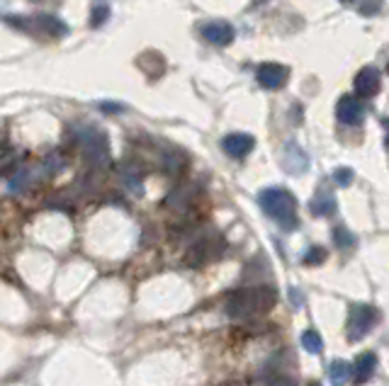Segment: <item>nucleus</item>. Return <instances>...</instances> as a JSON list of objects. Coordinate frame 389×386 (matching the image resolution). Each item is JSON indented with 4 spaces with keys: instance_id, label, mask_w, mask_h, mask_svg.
Returning a JSON list of instances; mask_svg holds the SVG:
<instances>
[{
    "instance_id": "nucleus-1",
    "label": "nucleus",
    "mask_w": 389,
    "mask_h": 386,
    "mask_svg": "<svg viewBox=\"0 0 389 386\" xmlns=\"http://www.w3.org/2000/svg\"><path fill=\"white\" fill-rule=\"evenodd\" d=\"M278 304V289L273 284L241 287L226 296V314L234 321H251L268 314Z\"/></svg>"
},
{
    "instance_id": "nucleus-2",
    "label": "nucleus",
    "mask_w": 389,
    "mask_h": 386,
    "mask_svg": "<svg viewBox=\"0 0 389 386\" xmlns=\"http://www.w3.org/2000/svg\"><path fill=\"white\" fill-rule=\"evenodd\" d=\"M258 202L265 214L278 221V226L283 231H294L299 226L297 200H294L292 192L283 190V187H268V190H263L258 195Z\"/></svg>"
},
{
    "instance_id": "nucleus-3",
    "label": "nucleus",
    "mask_w": 389,
    "mask_h": 386,
    "mask_svg": "<svg viewBox=\"0 0 389 386\" xmlns=\"http://www.w3.org/2000/svg\"><path fill=\"white\" fill-rule=\"evenodd\" d=\"M221 250H224L221 236L209 231V234H202L193 241L188 255H185V262H188L190 267H200V265H205V262L214 260L216 255H221Z\"/></svg>"
},
{
    "instance_id": "nucleus-4",
    "label": "nucleus",
    "mask_w": 389,
    "mask_h": 386,
    "mask_svg": "<svg viewBox=\"0 0 389 386\" xmlns=\"http://www.w3.org/2000/svg\"><path fill=\"white\" fill-rule=\"evenodd\" d=\"M81 151L88 163L97 168H105L110 163V146H107V136L97 129H83L81 134Z\"/></svg>"
},
{
    "instance_id": "nucleus-5",
    "label": "nucleus",
    "mask_w": 389,
    "mask_h": 386,
    "mask_svg": "<svg viewBox=\"0 0 389 386\" xmlns=\"http://www.w3.org/2000/svg\"><path fill=\"white\" fill-rule=\"evenodd\" d=\"M377 319H380V311L370 304H353L351 306V323H348V340L356 343L363 340L372 328H375Z\"/></svg>"
},
{
    "instance_id": "nucleus-6",
    "label": "nucleus",
    "mask_w": 389,
    "mask_h": 386,
    "mask_svg": "<svg viewBox=\"0 0 389 386\" xmlns=\"http://www.w3.org/2000/svg\"><path fill=\"white\" fill-rule=\"evenodd\" d=\"M382 86V76L375 66H365L358 71L356 81H353V88H356V97L358 100H367V97H375L380 93Z\"/></svg>"
},
{
    "instance_id": "nucleus-7",
    "label": "nucleus",
    "mask_w": 389,
    "mask_h": 386,
    "mask_svg": "<svg viewBox=\"0 0 389 386\" xmlns=\"http://www.w3.org/2000/svg\"><path fill=\"white\" fill-rule=\"evenodd\" d=\"M258 83L265 88V90H280V88L287 83L289 78V68L283 66V63H263L255 73Z\"/></svg>"
},
{
    "instance_id": "nucleus-8",
    "label": "nucleus",
    "mask_w": 389,
    "mask_h": 386,
    "mask_svg": "<svg viewBox=\"0 0 389 386\" xmlns=\"http://www.w3.org/2000/svg\"><path fill=\"white\" fill-rule=\"evenodd\" d=\"M363 117H365V107H363V102L358 100V97L353 95H343L341 100H338L336 105V120L341 122V124H360Z\"/></svg>"
},
{
    "instance_id": "nucleus-9",
    "label": "nucleus",
    "mask_w": 389,
    "mask_h": 386,
    "mask_svg": "<svg viewBox=\"0 0 389 386\" xmlns=\"http://www.w3.org/2000/svg\"><path fill=\"white\" fill-rule=\"evenodd\" d=\"M202 37L209 44H214V47H229V44L234 42L236 32L229 22L216 19V22H207L205 27H202Z\"/></svg>"
},
{
    "instance_id": "nucleus-10",
    "label": "nucleus",
    "mask_w": 389,
    "mask_h": 386,
    "mask_svg": "<svg viewBox=\"0 0 389 386\" xmlns=\"http://www.w3.org/2000/svg\"><path fill=\"white\" fill-rule=\"evenodd\" d=\"M221 148L231 158H246L255 148V138L251 134H229L221 141Z\"/></svg>"
},
{
    "instance_id": "nucleus-11",
    "label": "nucleus",
    "mask_w": 389,
    "mask_h": 386,
    "mask_svg": "<svg viewBox=\"0 0 389 386\" xmlns=\"http://www.w3.org/2000/svg\"><path fill=\"white\" fill-rule=\"evenodd\" d=\"M375 367H377V355L375 353H363L356 357V362H353V384L363 386L370 382V377L375 374Z\"/></svg>"
},
{
    "instance_id": "nucleus-12",
    "label": "nucleus",
    "mask_w": 389,
    "mask_h": 386,
    "mask_svg": "<svg viewBox=\"0 0 389 386\" xmlns=\"http://www.w3.org/2000/svg\"><path fill=\"white\" fill-rule=\"evenodd\" d=\"M283 166H285V170L287 172L299 175V172H304L307 170V166H309L307 153H304L297 143H287V148H285V153H283Z\"/></svg>"
},
{
    "instance_id": "nucleus-13",
    "label": "nucleus",
    "mask_w": 389,
    "mask_h": 386,
    "mask_svg": "<svg viewBox=\"0 0 389 386\" xmlns=\"http://www.w3.org/2000/svg\"><path fill=\"white\" fill-rule=\"evenodd\" d=\"M193 197H195V187L183 185L166 197V207H170V209H188L193 204Z\"/></svg>"
},
{
    "instance_id": "nucleus-14",
    "label": "nucleus",
    "mask_w": 389,
    "mask_h": 386,
    "mask_svg": "<svg viewBox=\"0 0 389 386\" xmlns=\"http://www.w3.org/2000/svg\"><path fill=\"white\" fill-rule=\"evenodd\" d=\"M309 209H312L314 216H326L336 209V200H333L331 195H326V192H319L312 200V204H309Z\"/></svg>"
},
{
    "instance_id": "nucleus-15",
    "label": "nucleus",
    "mask_w": 389,
    "mask_h": 386,
    "mask_svg": "<svg viewBox=\"0 0 389 386\" xmlns=\"http://www.w3.org/2000/svg\"><path fill=\"white\" fill-rule=\"evenodd\" d=\"M328 377H331L333 386H343L351 377V364L343 362V360H333L331 367H328Z\"/></svg>"
},
{
    "instance_id": "nucleus-16",
    "label": "nucleus",
    "mask_w": 389,
    "mask_h": 386,
    "mask_svg": "<svg viewBox=\"0 0 389 386\" xmlns=\"http://www.w3.org/2000/svg\"><path fill=\"white\" fill-rule=\"evenodd\" d=\"M34 170L32 168H19L17 172H15L13 177H10V190L13 192H22V190H27L29 185L34 182Z\"/></svg>"
},
{
    "instance_id": "nucleus-17",
    "label": "nucleus",
    "mask_w": 389,
    "mask_h": 386,
    "mask_svg": "<svg viewBox=\"0 0 389 386\" xmlns=\"http://www.w3.org/2000/svg\"><path fill=\"white\" fill-rule=\"evenodd\" d=\"M302 348L307 350V353H312V355H321V353H324V340H321V335H319L314 328L304 330V333H302Z\"/></svg>"
},
{
    "instance_id": "nucleus-18",
    "label": "nucleus",
    "mask_w": 389,
    "mask_h": 386,
    "mask_svg": "<svg viewBox=\"0 0 389 386\" xmlns=\"http://www.w3.org/2000/svg\"><path fill=\"white\" fill-rule=\"evenodd\" d=\"M333 241H336V246L338 248H343V250L353 248V246L358 243V239L346 229V226H336V229H333Z\"/></svg>"
},
{
    "instance_id": "nucleus-19",
    "label": "nucleus",
    "mask_w": 389,
    "mask_h": 386,
    "mask_svg": "<svg viewBox=\"0 0 389 386\" xmlns=\"http://www.w3.org/2000/svg\"><path fill=\"white\" fill-rule=\"evenodd\" d=\"M39 27L47 29V32L54 34V37H58V34H66L68 32V27L61 22V19H58V17H47V15H44V17H39Z\"/></svg>"
},
{
    "instance_id": "nucleus-20",
    "label": "nucleus",
    "mask_w": 389,
    "mask_h": 386,
    "mask_svg": "<svg viewBox=\"0 0 389 386\" xmlns=\"http://www.w3.org/2000/svg\"><path fill=\"white\" fill-rule=\"evenodd\" d=\"M326 257H328V253L321 248V246H312V248L304 253L302 260H304V265H321Z\"/></svg>"
},
{
    "instance_id": "nucleus-21",
    "label": "nucleus",
    "mask_w": 389,
    "mask_h": 386,
    "mask_svg": "<svg viewBox=\"0 0 389 386\" xmlns=\"http://www.w3.org/2000/svg\"><path fill=\"white\" fill-rule=\"evenodd\" d=\"M42 168H44V172H49V175L63 170V156H61V153H49V156L44 158Z\"/></svg>"
},
{
    "instance_id": "nucleus-22",
    "label": "nucleus",
    "mask_w": 389,
    "mask_h": 386,
    "mask_svg": "<svg viewBox=\"0 0 389 386\" xmlns=\"http://www.w3.org/2000/svg\"><path fill=\"white\" fill-rule=\"evenodd\" d=\"M107 17H110V8H107L105 3H97L95 8H93L90 24H93V27H100V24H105Z\"/></svg>"
},
{
    "instance_id": "nucleus-23",
    "label": "nucleus",
    "mask_w": 389,
    "mask_h": 386,
    "mask_svg": "<svg viewBox=\"0 0 389 386\" xmlns=\"http://www.w3.org/2000/svg\"><path fill=\"white\" fill-rule=\"evenodd\" d=\"M164 168L168 172H180L185 168V161L183 156H178V153H168V156L164 158Z\"/></svg>"
},
{
    "instance_id": "nucleus-24",
    "label": "nucleus",
    "mask_w": 389,
    "mask_h": 386,
    "mask_svg": "<svg viewBox=\"0 0 389 386\" xmlns=\"http://www.w3.org/2000/svg\"><path fill=\"white\" fill-rule=\"evenodd\" d=\"M333 180H336V185L348 187L353 182V170L351 168H338V170H333Z\"/></svg>"
},
{
    "instance_id": "nucleus-25",
    "label": "nucleus",
    "mask_w": 389,
    "mask_h": 386,
    "mask_svg": "<svg viewBox=\"0 0 389 386\" xmlns=\"http://www.w3.org/2000/svg\"><path fill=\"white\" fill-rule=\"evenodd\" d=\"M268 386H294L292 379H287V377H273L268 382Z\"/></svg>"
},
{
    "instance_id": "nucleus-26",
    "label": "nucleus",
    "mask_w": 389,
    "mask_h": 386,
    "mask_svg": "<svg viewBox=\"0 0 389 386\" xmlns=\"http://www.w3.org/2000/svg\"><path fill=\"white\" fill-rule=\"evenodd\" d=\"M100 110L102 112H122L125 107H122L120 102H115V105H112V102H100Z\"/></svg>"
},
{
    "instance_id": "nucleus-27",
    "label": "nucleus",
    "mask_w": 389,
    "mask_h": 386,
    "mask_svg": "<svg viewBox=\"0 0 389 386\" xmlns=\"http://www.w3.org/2000/svg\"><path fill=\"white\" fill-rule=\"evenodd\" d=\"M224 386H241V384H236V382H231V384H224Z\"/></svg>"
},
{
    "instance_id": "nucleus-28",
    "label": "nucleus",
    "mask_w": 389,
    "mask_h": 386,
    "mask_svg": "<svg viewBox=\"0 0 389 386\" xmlns=\"http://www.w3.org/2000/svg\"><path fill=\"white\" fill-rule=\"evenodd\" d=\"M309 386H321V384H319V382H314V384H309Z\"/></svg>"
},
{
    "instance_id": "nucleus-29",
    "label": "nucleus",
    "mask_w": 389,
    "mask_h": 386,
    "mask_svg": "<svg viewBox=\"0 0 389 386\" xmlns=\"http://www.w3.org/2000/svg\"><path fill=\"white\" fill-rule=\"evenodd\" d=\"M343 3H353V0H343Z\"/></svg>"
}]
</instances>
